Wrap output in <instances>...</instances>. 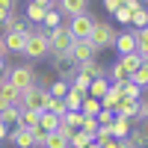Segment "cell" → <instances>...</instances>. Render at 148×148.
I'll use <instances>...</instances> for the list:
<instances>
[{"label":"cell","instance_id":"cell-1","mask_svg":"<svg viewBox=\"0 0 148 148\" xmlns=\"http://www.w3.org/2000/svg\"><path fill=\"white\" fill-rule=\"evenodd\" d=\"M51 53V45H47V30L45 27H36L30 24V33H27V42H24V53L27 59H42Z\"/></svg>","mask_w":148,"mask_h":148},{"label":"cell","instance_id":"cell-41","mask_svg":"<svg viewBox=\"0 0 148 148\" xmlns=\"http://www.w3.org/2000/svg\"><path fill=\"white\" fill-rule=\"evenodd\" d=\"M104 9L110 12V15H116V9H119V0H104Z\"/></svg>","mask_w":148,"mask_h":148},{"label":"cell","instance_id":"cell-37","mask_svg":"<svg viewBox=\"0 0 148 148\" xmlns=\"http://www.w3.org/2000/svg\"><path fill=\"white\" fill-rule=\"evenodd\" d=\"M30 133H33V145H36V148H42V145H45V136H47V133H45L42 127H33Z\"/></svg>","mask_w":148,"mask_h":148},{"label":"cell","instance_id":"cell-20","mask_svg":"<svg viewBox=\"0 0 148 148\" xmlns=\"http://www.w3.org/2000/svg\"><path fill=\"white\" fill-rule=\"evenodd\" d=\"M39 127H42L45 133L56 130V127H59V116H53V113H47V110H42V113H39Z\"/></svg>","mask_w":148,"mask_h":148},{"label":"cell","instance_id":"cell-36","mask_svg":"<svg viewBox=\"0 0 148 148\" xmlns=\"http://www.w3.org/2000/svg\"><path fill=\"white\" fill-rule=\"evenodd\" d=\"M113 116H116V113H113V110H104V107H101V113H98L95 119H98V125H101V127H104V125H110V121H113Z\"/></svg>","mask_w":148,"mask_h":148},{"label":"cell","instance_id":"cell-19","mask_svg":"<svg viewBox=\"0 0 148 148\" xmlns=\"http://www.w3.org/2000/svg\"><path fill=\"white\" fill-rule=\"evenodd\" d=\"M83 98H86V92H80V89H74V86H71V89L65 92V98H62V101H65V107H68V110H77V113H80Z\"/></svg>","mask_w":148,"mask_h":148},{"label":"cell","instance_id":"cell-2","mask_svg":"<svg viewBox=\"0 0 148 148\" xmlns=\"http://www.w3.org/2000/svg\"><path fill=\"white\" fill-rule=\"evenodd\" d=\"M116 27H110L107 21H95V27H92V33H89V42L98 47V53L101 51H107V47H113L116 45Z\"/></svg>","mask_w":148,"mask_h":148},{"label":"cell","instance_id":"cell-39","mask_svg":"<svg viewBox=\"0 0 148 148\" xmlns=\"http://www.w3.org/2000/svg\"><path fill=\"white\" fill-rule=\"evenodd\" d=\"M56 133H59V136H62L65 142L74 136V127H68V125H62V121H59V127H56Z\"/></svg>","mask_w":148,"mask_h":148},{"label":"cell","instance_id":"cell-35","mask_svg":"<svg viewBox=\"0 0 148 148\" xmlns=\"http://www.w3.org/2000/svg\"><path fill=\"white\" fill-rule=\"evenodd\" d=\"M116 21L121 24V27H130V9L119 6V9H116Z\"/></svg>","mask_w":148,"mask_h":148},{"label":"cell","instance_id":"cell-10","mask_svg":"<svg viewBox=\"0 0 148 148\" xmlns=\"http://www.w3.org/2000/svg\"><path fill=\"white\" fill-rule=\"evenodd\" d=\"M6 45V53H24V42H27V33H0Z\"/></svg>","mask_w":148,"mask_h":148},{"label":"cell","instance_id":"cell-31","mask_svg":"<svg viewBox=\"0 0 148 148\" xmlns=\"http://www.w3.org/2000/svg\"><path fill=\"white\" fill-rule=\"evenodd\" d=\"M42 148H68V142H65L62 136H59L56 130H51V133L45 136V145H42Z\"/></svg>","mask_w":148,"mask_h":148},{"label":"cell","instance_id":"cell-51","mask_svg":"<svg viewBox=\"0 0 148 148\" xmlns=\"http://www.w3.org/2000/svg\"><path fill=\"white\" fill-rule=\"evenodd\" d=\"M139 3H142V6H145V9H148V0H139Z\"/></svg>","mask_w":148,"mask_h":148},{"label":"cell","instance_id":"cell-42","mask_svg":"<svg viewBox=\"0 0 148 148\" xmlns=\"http://www.w3.org/2000/svg\"><path fill=\"white\" fill-rule=\"evenodd\" d=\"M15 0H0V9H3V12H15Z\"/></svg>","mask_w":148,"mask_h":148},{"label":"cell","instance_id":"cell-46","mask_svg":"<svg viewBox=\"0 0 148 148\" xmlns=\"http://www.w3.org/2000/svg\"><path fill=\"white\" fill-rule=\"evenodd\" d=\"M6 133H9V127H3V125H0V142H6Z\"/></svg>","mask_w":148,"mask_h":148},{"label":"cell","instance_id":"cell-8","mask_svg":"<svg viewBox=\"0 0 148 148\" xmlns=\"http://www.w3.org/2000/svg\"><path fill=\"white\" fill-rule=\"evenodd\" d=\"M6 142L15 145V148H36V145H33V133H30L27 127H12V130L6 133Z\"/></svg>","mask_w":148,"mask_h":148},{"label":"cell","instance_id":"cell-7","mask_svg":"<svg viewBox=\"0 0 148 148\" xmlns=\"http://www.w3.org/2000/svg\"><path fill=\"white\" fill-rule=\"evenodd\" d=\"M116 53L119 56H127V53H136V30H130V27H125L119 36H116Z\"/></svg>","mask_w":148,"mask_h":148},{"label":"cell","instance_id":"cell-9","mask_svg":"<svg viewBox=\"0 0 148 148\" xmlns=\"http://www.w3.org/2000/svg\"><path fill=\"white\" fill-rule=\"evenodd\" d=\"M86 6H89V0H56V12L59 15H68V18L83 15Z\"/></svg>","mask_w":148,"mask_h":148},{"label":"cell","instance_id":"cell-4","mask_svg":"<svg viewBox=\"0 0 148 148\" xmlns=\"http://www.w3.org/2000/svg\"><path fill=\"white\" fill-rule=\"evenodd\" d=\"M47 45H51V53H53V56L68 53V51H71V45H74L68 27H62V24H59L56 30H47Z\"/></svg>","mask_w":148,"mask_h":148},{"label":"cell","instance_id":"cell-45","mask_svg":"<svg viewBox=\"0 0 148 148\" xmlns=\"http://www.w3.org/2000/svg\"><path fill=\"white\" fill-rule=\"evenodd\" d=\"M9 53H6V45H3V36H0V59H6Z\"/></svg>","mask_w":148,"mask_h":148},{"label":"cell","instance_id":"cell-18","mask_svg":"<svg viewBox=\"0 0 148 148\" xmlns=\"http://www.w3.org/2000/svg\"><path fill=\"white\" fill-rule=\"evenodd\" d=\"M127 80H130L133 86H139V89H148V59H142V65L133 71Z\"/></svg>","mask_w":148,"mask_h":148},{"label":"cell","instance_id":"cell-24","mask_svg":"<svg viewBox=\"0 0 148 148\" xmlns=\"http://www.w3.org/2000/svg\"><path fill=\"white\" fill-rule=\"evenodd\" d=\"M80 113H83V116H98V113H101V101L86 95V98H83V104H80Z\"/></svg>","mask_w":148,"mask_h":148},{"label":"cell","instance_id":"cell-13","mask_svg":"<svg viewBox=\"0 0 148 148\" xmlns=\"http://www.w3.org/2000/svg\"><path fill=\"white\" fill-rule=\"evenodd\" d=\"M110 133H113V139H127V133H130V119L113 116V121H110Z\"/></svg>","mask_w":148,"mask_h":148},{"label":"cell","instance_id":"cell-28","mask_svg":"<svg viewBox=\"0 0 148 148\" xmlns=\"http://www.w3.org/2000/svg\"><path fill=\"white\" fill-rule=\"evenodd\" d=\"M45 110H47V113H53V116H59V119H62V116L68 113V107H65V101H62V98H51Z\"/></svg>","mask_w":148,"mask_h":148},{"label":"cell","instance_id":"cell-44","mask_svg":"<svg viewBox=\"0 0 148 148\" xmlns=\"http://www.w3.org/2000/svg\"><path fill=\"white\" fill-rule=\"evenodd\" d=\"M101 148H121V145H119V139H107Z\"/></svg>","mask_w":148,"mask_h":148},{"label":"cell","instance_id":"cell-16","mask_svg":"<svg viewBox=\"0 0 148 148\" xmlns=\"http://www.w3.org/2000/svg\"><path fill=\"white\" fill-rule=\"evenodd\" d=\"M107 89H110V80H107V77H95V80L89 83V89H86V95H89V98H98V101H101V98L107 95Z\"/></svg>","mask_w":148,"mask_h":148},{"label":"cell","instance_id":"cell-29","mask_svg":"<svg viewBox=\"0 0 148 148\" xmlns=\"http://www.w3.org/2000/svg\"><path fill=\"white\" fill-rule=\"evenodd\" d=\"M62 125H68V127H74V130H80V121H83V113H77V110H68V113L59 119Z\"/></svg>","mask_w":148,"mask_h":148},{"label":"cell","instance_id":"cell-17","mask_svg":"<svg viewBox=\"0 0 148 148\" xmlns=\"http://www.w3.org/2000/svg\"><path fill=\"white\" fill-rule=\"evenodd\" d=\"M45 15H47V6H39V3H27V24H36V27H39V24L45 21Z\"/></svg>","mask_w":148,"mask_h":148},{"label":"cell","instance_id":"cell-27","mask_svg":"<svg viewBox=\"0 0 148 148\" xmlns=\"http://www.w3.org/2000/svg\"><path fill=\"white\" fill-rule=\"evenodd\" d=\"M68 89H71V83H65V80H53V83H47V92H51V98H65Z\"/></svg>","mask_w":148,"mask_h":148},{"label":"cell","instance_id":"cell-50","mask_svg":"<svg viewBox=\"0 0 148 148\" xmlns=\"http://www.w3.org/2000/svg\"><path fill=\"white\" fill-rule=\"evenodd\" d=\"M86 148H101V145H98V142H92V145H86Z\"/></svg>","mask_w":148,"mask_h":148},{"label":"cell","instance_id":"cell-22","mask_svg":"<svg viewBox=\"0 0 148 148\" xmlns=\"http://www.w3.org/2000/svg\"><path fill=\"white\" fill-rule=\"evenodd\" d=\"M142 27H148V9L145 6L130 12V30H142Z\"/></svg>","mask_w":148,"mask_h":148},{"label":"cell","instance_id":"cell-21","mask_svg":"<svg viewBox=\"0 0 148 148\" xmlns=\"http://www.w3.org/2000/svg\"><path fill=\"white\" fill-rule=\"evenodd\" d=\"M18 121H21V107H6L3 113H0V125L3 127H9V125L18 127Z\"/></svg>","mask_w":148,"mask_h":148},{"label":"cell","instance_id":"cell-33","mask_svg":"<svg viewBox=\"0 0 148 148\" xmlns=\"http://www.w3.org/2000/svg\"><path fill=\"white\" fill-rule=\"evenodd\" d=\"M98 127H101V125H98V119H95V116H83V121H80V130H83V133L95 136V130H98Z\"/></svg>","mask_w":148,"mask_h":148},{"label":"cell","instance_id":"cell-5","mask_svg":"<svg viewBox=\"0 0 148 148\" xmlns=\"http://www.w3.org/2000/svg\"><path fill=\"white\" fill-rule=\"evenodd\" d=\"M71 62L74 65H83V62H92V59H98V47L89 42V39H74L71 45Z\"/></svg>","mask_w":148,"mask_h":148},{"label":"cell","instance_id":"cell-40","mask_svg":"<svg viewBox=\"0 0 148 148\" xmlns=\"http://www.w3.org/2000/svg\"><path fill=\"white\" fill-rule=\"evenodd\" d=\"M119 6H125V9H130V12H133V9H139L142 3H139V0H119Z\"/></svg>","mask_w":148,"mask_h":148},{"label":"cell","instance_id":"cell-49","mask_svg":"<svg viewBox=\"0 0 148 148\" xmlns=\"http://www.w3.org/2000/svg\"><path fill=\"white\" fill-rule=\"evenodd\" d=\"M6 107H12V104H6V101H3V98H0V113H3V110H6Z\"/></svg>","mask_w":148,"mask_h":148},{"label":"cell","instance_id":"cell-14","mask_svg":"<svg viewBox=\"0 0 148 148\" xmlns=\"http://www.w3.org/2000/svg\"><path fill=\"white\" fill-rule=\"evenodd\" d=\"M0 98H3L6 104H12V107H18V104H21V92H18L6 77H0Z\"/></svg>","mask_w":148,"mask_h":148},{"label":"cell","instance_id":"cell-6","mask_svg":"<svg viewBox=\"0 0 148 148\" xmlns=\"http://www.w3.org/2000/svg\"><path fill=\"white\" fill-rule=\"evenodd\" d=\"M65 27H68V33H71V39H89V33H92V27H95V18L89 15V12H83V15H74Z\"/></svg>","mask_w":148,"mask_h":148},{"label":"cell","instance_id":"cell-12","mask_svg":"<svg viewBox=\"0 0 148 148\" xmlns=\"http://www.w3.org/2000/svg\"><path fill=\"white\" fill-rule=\"evenodd\" d=\"M116 116H125V119H136V113H139V101H133V98H121V101L116 104V110H113Z\"/></svg>","mask_w":148,"mask_h":148},{"label":"cell","instance_id":"cell-23","mask_svg":"<svg viewBox=\"0 0 148 148\" xmlns=\"http://www.w3.org/2000/svg\"><path fill=\"white\" fill-rule=\"evenodd\" d=\"M18 127H39V110H21V121H18Z\"/></svg>","mask_w":148,"mask_h":148},{"label":"cell","instance_id":"cell-47","mask_svg":"<svg viewBox=\"0 0 148 148\" xmlns=\"http://www.w3.org/2000/svg\"><path fill=\"white\" fill-rule=\"evenodd\" d=\"M6 68H9V65H6V59H0V77L6 74Z\"/></svg>","mask_w":148,"mask_h":148},{"label":"cell","instance_id":"cell-15","mask_svg":"<svg viewBox=\"0 0 148 148\" xmlns=\"http://www.w3.org/2000/svg\"><path fill=\"white\" fill-rule=\"evenodd\" d=\"M110 86H113L121 98H133V101H139V98H142V89H139V86H133L130 80H119V83H110Z\"/></svg>","mask_w":148,"mask_h":148},{"label":"cell","instance_id":"cell-43","mask_svg":"<svg viewBox=\"0 0 148 148\" xmlns=\"http://www.w3.org/2000/svg\"><path fill=\"white\" fill-rule=\"evenodd\" d=\"M136 130H139V133H142V136L148 139V121H139V125H136Z\"/></svg>","mask_w":148,"mask_h":148},{"label":"cell","instance_id":"cell-26","mask_svg":"<svg viewBox=\"0 0 148 148\" xmlns=\"http://www.w3.org/2000/svg\"><path fill=\"white\" fill-rule=\"evenodd\" d=\"M95 139L89 136V133H83V130H74V136L68 139V148H86V145H92Z\"/></svg>","mask_w":148,"mask_h":148},{"label":"cell","instance_id":"cell-30","mask_svg":"<svg viewBox=\"0 0 148 148\" xmlns=\"http://www.w3.org/2000/svg\"><path fill=\"white\" fill-rule=\"evenodd\" d=\"M119 101H121V95L113 89V86H110V89H107V95L101 98V107H104V110H116V104H119Z\"/></svg>","mask_w":148,"mask_h":148},{"label":"cell","instance_id":"cell-3","mask_svg":"<svg viewBox=\"0 0 148 148\" xmlns=\"http://www.w3.org/2000/svg\"><path fill=\"white\" fill-rule=\"evenodd\" d=\"M3 77L15 86L18 92H24V89H30V86L36 83V68L33 65H15V68H6Z\"/></svg>","mask_w":148,"mask_h":148},{"label":"cell","instance_id":"cell-48","mask_svg":"<svg viewBox=\"0 0 148 148\" xmlns=\"http://www.w3.org/2000/svg\"><path fill=\"white\" fill-rule=\"evenodd\" d=\"M6 15H9V12H3V9H0V27H3V21H6Z\"/></svg>","mask_w":148,"mask_h":148},{"label":"cell","instance_id":"cell-32","mask_svg":"<svg viewBox=\"0 0 148 148\" xmlns=\"http://www.w3.org/2000/svg\"><path fill=\"white\" fill-rule=\"evenodd\" d=\"M39 27H45V30H56V27H59V12H56V9H47V15H45V21L39 24Z\"/></svg>","mask_w":148,"mask_h":148},{"label":"cell","instance_id":"cell-38","mask_svg":"<svg viewBox=\"0 0 148 148\" xmlns=\"http://www.w3.org/2000/svg\"><path fill=\"white\" fill-rule=\"evenodd\" d=\"M139 121H148V98H139V113H136Z\"/></svg>","mask_w":148,"mask_h":148},{"label":"cell","instance_id":"cell-25","mask_svg":"<svg viewBox=\"0 0 148 148\" xmlns=\"http://www.w3.org/2000/svg\"><path fill=\"white\" fill-rule=\"evenodd\" d=\"M136 53H139L142 59H148V27L136 30Z\"/></svg>","mask_w":148,"mask_h":148},{"label":"cell","instance_id":"cell-11","mask_svg":"<svg viewBox=\"0 0 148 148\" xmlns=\"http://www.w3.org/2000/svg\"><path fill=\"white\" fill-rule=\"evenodd\" d=\"M0 30H3V33H30V24H27V18H18L15 12H9Z\"/></svg>","mask_w":148,"mask_h":148},{"label":"cell","instance_id":"cell-34","mask_svg":"<svg viewBox=\"0 0 148 148\" xmlns=\"http://www.w3.org/2000/svg\"><path fill=\"white\" fill-rule=\"evenodd\" d=\"M127 139H130V145H133V148H148V139L142 136V133H139L136 127H133V130L127 133Z\"/></svg>","mask_w":148,"mask_h":148}]
</instances>
